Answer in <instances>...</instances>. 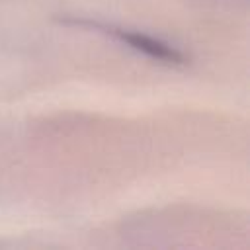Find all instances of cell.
<instances>
[{
	"label": "cell",
	"instance_id": "cell-1",
	"mask_svg": "<svg viewBox=\"0 0 250 250\" xmlns=\"http://www.w3.org/2000/svg\"><path fill=\"white\" fill-rule=\"evenodd\" d=\"M62 23L66 25H74V27H86V29H94L105 35H111L113 39H117L119 43L135 49L137 53L146 55L152 61H158L162 64L168 66H186L188 64V57L186 53H182L180 49L164 43L162 39H156L152 35L141 33V31H133V29H125L113 23H104V21H96V20H86V18H62Z\"/></svg>",
	"mask_w": 250,
	"mask_h": 250
}]
</instances>
